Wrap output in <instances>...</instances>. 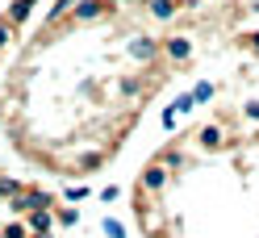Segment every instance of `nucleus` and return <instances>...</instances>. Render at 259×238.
<instances>
[{
    "label": "nucleus",
    "instance_id": "1",
    "mask_svg": "<svg viewBox=\"0 0 259 238\" xmlns=\"http://www.w3.org/2000/svg\"><path fill=\"white\" fill-rule=\"evenodd\" d=\"M167 180H171V171H167L163 163H155V159L138 171V188H142V193H163V188H167Z\"/></svg>",
    "mask_w": 259,
    "mask_h": 238
},
{
    "label": "nucleus",
    "instance_id": "2",
    "mask_svg": "<svg viewBox=\"0 0 259 238\" xmlns=\"http://www.w3.org/2000/svg\"><path fill=\"white\" fill-rule=\"evenodd\" d=\"M25 226H29V234H55V230H59L55 209H34V213H25Z\"/></svg>",
    "mask_w": 259,
    "mask_h": 238
},
{
    "label": "nucleus",
    "instance_id": "3",
    "mask_svg": "<svg viewBox=\"0 0 259 238\" xmlns=\"http://www.w3.org/2000/svg\"><path fill=\"white\" fill-rule=\"evenodd\" d=\"M125 51H130V59L147 63V59H155V55H159V42H155V38H147V34H138V38H130V42H125Z\"/></svg>",
    "mask_w": 259,
    "mask_h": 238
},
{
    "label": "nucleus",
    "instance_id": "4",
    "mask_svg": "<svg viewBox=\"0 0 259 238\" xmlns=\"http://www.w3.org/2000/svg\"><path fill=\"white\" fill-rule=\"evenodd\" d=\"M105 0H79V5L71 9V21H79V25H84V21H96V17H105Z\"/></svg>",
    "mask_w": 259,
    "mask_h": 238
},
{
    "label": "nucleus",
    "instance_id": "5",
    "mask_svg": "<svg viewBox=\"0 0 259 238\" xmlns=\"http://www.w3.org/2000/svg\"><path fill=\"white\" fill-rule=\"evenodd\" d=\"M34 5H38V0H13L9 13H5V21H9L13 29H21V25L29 21V13H34Z\"/></svg>",
    "mask_w": 259,
    "mask_h": 238
},
{
    "label": "nucleus",
    "instance_id": "6",
    "mask_svg": "<svg viewBox=\"0 0 259 238\" xmlns=\"http://www.w3.org/2000/svg\"><path fill=\"white\" fill-rule=\"evenodd\" d=\"M155 163H163L171 176H176V171H184V147H176V142H171V147H163V151L155 155Z\"/></svg>",
    "mask_w": 259,
    "mask_h": 238
},
{
    "label": "nucleus",
    "instance_id": "7",
    "mask_svg": "<svg viewBox=\"0 0 259 238\" xmlns=\"http://www.w3.org/2000/svg\"><path fill=\"white\" fill-rule=\"evenodd\" d=\"M163 51H167V59H176V63H184V59H192V38H184V34H176V38H167V42H163Z\"/></svg>",
    "mask_w": 259,
    "mask_h": 238
},
{
    "label": "nucleus",
    "instance_id": "8",
    "mask_svg": "<svg viewBox=\"0 0 259 238\" xmlns=\"http://www.w3.org/2000/svg\"><path fill=\"white\" fill-rule=\"evenodd\" d=\"M105 159H109V151H88V155H79V159H75V171H71V176H92V171L101 167Z\"/></svg>",
    "mask_w": 259,
    "mask_h": 238
},
{
    "label": "nucleus",
    "instance_id": "9",
    "mask_svg": "<svg viewBox=\"0 0 259 238\" xmlns=\"http://www.w3.org/2000/svg\"><path fill=\"white\" fill-rule=\"evenodd\" d=\"M197 142H201V151H222V125H201L197 130Z\"/></svg>",
    "mask_w": 259,
    "mask_h": 238
},
{
    "label": "nucleus",
    "instance_id": "10",
    "mask_svg": "<svg viewBox=\"0 0 259 238\" xmlns=\"http://www.w3.org/2000/svg\"><path fill=\"white\" fill-rule=\"evenodd\" d=\"M147 9H151V17H155V21H171L176 13H180V0H151Z\"/></svg>",
    "mask_w": 259,
    "mask_h": 238
},
{
    "label": "nucleus",
    "instance_id": "11",
    "mask_svg": "<svg viewBox=\"0 0 259 238\" xmlns=\"http://www.w3.org/2000/svg\"><path fill=\"white\" fill-rule=\"evenodd\" d=\"M17 193H25V184L17 176H9V171H0V201H13Z\"/></svg>",
    "mask_w": 259,
    "mask_h": 238
},
{
    "label": "nucleus",
    "instance_id": "12",
    "mask_svg": "<svg viewBox=\"0 0 259 238\" xmlns=\"http://www.w3.org/2000/svg\"><path fill=\"white\" fill-rule=\"evenodd\" d=\"M117 92H121V97H142V92H147V79H142V75H125L117 84Z\"/></svg>",
    "mask_w": 259,
    "mask_h": 238
},
{
    "label": "nucleus",
    "instance_id": "13",
    "mask_svg": "<svg viewBox=\"0 0 259 238\" xmlns=\"http://www.w3.org/2000/svg\"><path fill=\"white\" fill-rule=\"evenodd\" d=\"M188 92H192V101H197V105H209V101H213V97H218V88H213V84H209V79H197V84H192Z\"/></svg>",
    "mask_w": 259,
    "mask_h": 238
},
{
    "label": "nucleus",
    "instance_id": "14",
    "mask_svg": "<svg viewBox=\"0 0 259 238\" xmlns=\"http://www.w3.org/2000/svg\"><path fill=\"white\" fill-rule=\"evenodd\" d=\"M88 197H92L88 184H67V188H63V201H67V205H79V201H88Z\"/></svg>",
    "mask_w": 259,
    "mask_h": 238
},
{
    "label": "nucleus",
    "instance_id": "15",
    "mask_svg": "<svg viewBox=\"0 0 259 238\" xmlns=\"http://www.w3.org/2000/svg\"><path fill=\"white\" fill-rule=\"evenodd\" d=\"M0 238H34V234H29L25 217H17V221H5V230H0Z\"/></svg>",
    "mask_w": 259,
    "mask_h": 238
},
{
    "label": "nucleus",
    "instance_id": "16",
    "mask_svg": "<svg viewBox=\"0 0 259 238\" xmlns=\"http://www.w3.org/2000/svg\"><path fill=\"white\" fill-rule=\"evenodd\" d=\"M180 117H184V113H180V109H176V101H171V105L163 109V113H159V125H163V130L171 134V130H176V125H180Z\"/></svg>",
    "mask_w": 259,
    "mask_h": 238
},
{
    "label": "nucleus",
    "instance_id": "17",
    "mask_svg": "<svg viewBox=\"0 0 259 238\" xmlns=\"http://www.w3.org/2000/svg\"><path fill=\"white\" fill-rule=\"evenodd\" d=\"M55 221H59V226H75V221H79V209H75V205H59V209H55Z\"/></svg>",
    "mask_w": 259,
    "mask_h": 238
},
{
    "label": "nucleus",
    "instance_id": "18",
    "mask_svg": "<svg viewBox=\"0 0 259 238\" xmlns=\"http://www.w3.org/2000/svg\"><path fill=\"white\" fill-rule=\"evenodd\" d=\"M101 230H105L109 238H125V226H121V221H117V217H113V213H109V217L101 221Z\"/></svg>",
    "mask_w": 259,
    "mask_h": 238
},
{
    "label": "nucleus",
    "instance_id": "19",
    "mask_svg": "<svg viewBox=\"0 0 259 238\" xmlns=\"http://www.w3.org/2000/svg\"><path fill=\"white\" fill-rule=\"evenodd\" d=\"M176 109H180V113L188 117L192 109H197V101H192V92H180V97H176Z\"/></svg>",
    "mask_w": 259,
    "mask_h": 238
},
{
    "label": "nucleus",
    "instance_id": "20",
    "mask_svg": "<svg viewBox=\"0 0 259 238\" xmlns=\"http://www.w3.org/2000/svg\"><path fill=\"white\" fill-rule=\"evenodd\" d=\"M96 197H101L105 205H109V201H117V197H121V184H105V188H101Z\"/></svg>",
    "mask_w": 259,
    "mask_h": 238
},
{
    "label": "nucleus",
    "instance_id": "21",
    "mask_svg": "<svg viewBox=\"0 0 259 238\" xmlns=\"http://www.w3.org/2000/svg\"><path fill=\"white\" fill-rule=\"evenodd\" d=\"M13 38H17V29H13L9 21H0V51H5V46H9Z\"/></svg>",
    "mask_w": 259,
    "mask_h": 238
},
{
    "label": "nucleus",
    "instance_id": "22",
    "mask_svg": "<svg viewBox=\"0 0 259 238\" xmlns=\"http://www.w3.org/2000/svg\"><path fill=\"white\" fill-rule=\"evenodd\" d=\"M242 113H247V121H259V101H247V105H242Z\"/></svg>",
    "mask_w": 259,
    "mask_h": 238
},
{
    "label": "nucleus",
    "instance_id": "23",
    "mask_svg": "<svg viewBox=\"0 0 259 238\" xmlns=\"http://www.w3.org/2000/svg\"><path fill=\"white\" fill-rule=\"evenodd\" d=\"M247 46H251V51L259 55V34H247Z\"/></svg>",
    "mask_w": 259,
    "mask_h": 238
},
{
    "label": "nucleus",
    "instance_id": "24",
    "mask_svg": "<svg viewBox=\"0 0 259 238\" xmlns=\"http://www.w3.org/2000/svg\"><path fill=\"white\" fill-rule=\"evenodd\" d=\"M0 230H5V221H0Z\"/></svg>",
    "mask_w": 259,
    "mask_h": 238
}]
</instances>
